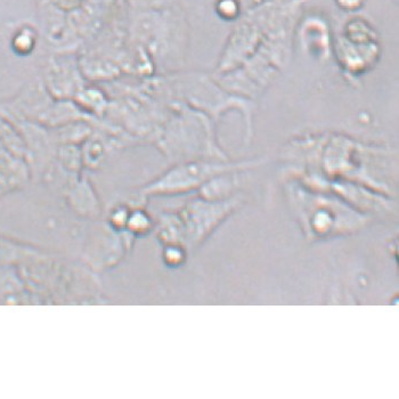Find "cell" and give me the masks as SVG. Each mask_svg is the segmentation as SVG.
Wrapping results in <instances>:
<instances>
[{
    "label": "cell",
    "mask_w": 399,
    "mask_h": 399,
    "mask_svg": "<svg viewBox=\"0 0 399 399\" xmlns=\"http://www.w3.org/2000/svg\"><path fill=\"white\" fill-rule=\"evenodd\" d=\"M339 3L346 8H356L360 6L362 0H339Z\"/></svg>",
    "instance_id": "cell-6"
},
{
    "label": "cell",
    "mask_w": 399,
    "mask_h": 399,
    "mask_svg": "<svg viewBox=\"0 0 399 399\" xmlns=\"http://www.w3.org/2000/svg\"><path fill=\"white\" fill-rule=\"evenodd\" d=\"M380 48L373 41L346 40L337 49V61L348 79H360L377 65Z\"/></svg>",
    "instance_id": "cell-2"
},
{
    "label": "cell",
    "mask_w": 399,
    "mask_h": 399,
    "mask_svg": "<svg viewBox=\"0 0 399 399\" xmlns=\"http://www.w3.org/2000/svg\"><path fill=\"white\" fill-rule=\"evenodd\" d=\"M290 49L276 41L254 50L240 66L219 75L217 82L232 94L256 101L289 64Z\"/></svg>",
    "instance_id": "cell-1"
},
{
    "label": "cell",
    "mask_w": 399,
    "mask_h": 399,
    "mask_svg": "<svg viewBox=\"0 0 399 399\" xmlns=\"http://www.w3.org/2000/svg\"><path fill=\"white\" fill-rule=\"evenodd\" d=\"M129 217V212L124 208H118L111 214L110 224L114 231L126 228L127 221Z\"/></svg>",
    "instance_id": "cell-5"
},
{
    "label": "cell",
    "mask_w": 399,
    "mask_h": 399,
    "mask_svg": "<svg viewBox=\"0 0 399 399\" xmlns=\"http://www.w3.org/2000/svg\"><path fill=\"white\" fill-rule=\"evenodd\" d=\"M217 170L207 165H187L169 172L160 182L149 187L151 193H170L186 191L203 182L210 174Z\"/></svg>",
    "instance_id": "cell-3"
},
{
    "label": "cell",
    "mask_w": 399,
    "mask_h": 399,
    "mask_svg": "<svg viewBox=\"0 0 399 399\" xmlns=\"http://www.w3.org/2000/svg\"><path fill=\"white\" fill-rule=\"evenodd\" d=\"M149 221L147 214L142 211H135L129 214L126 228L133 234H142L149 228Z\"/></svg>",
    "instance_id": "cell-4"
}]
</instances>
